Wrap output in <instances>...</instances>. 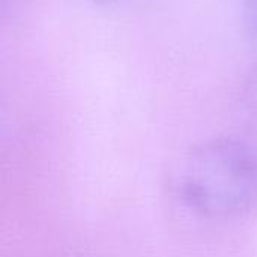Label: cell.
I'll use <instances>...</instances> for the list:
<instances>
[{"mask_svg":"<svg viewBox=\"0 0 257 257\" xmlns=\"http://www.w3.org/2000/svg\"><path fill=\"white\" fill-rule=\"evenodd\" d=\"M241 107L247 126L257 136V63L250 69L242 84Z\"/></svg>","mask_w":257,"mask_h":257,"instance_id":"obj_2","label":"cell"},{"mask_svg":"<svg viewBox=\"0 0 257 257\" xmlns=\"http://www.w3.org/2000/svg\"><path fill=\"white\" fill-rule=\"evenodd\" d=\"M244 23L248 36L257 47V0H244Z\"/></svg>","mask_w":257,"mask_h":257,"instance_id":"obj_3","label":"cell"},{"mask_svg":"<svg viewBox=\"0 0 257 257\" xmlns=\"http://www.w3.org/2000/svg\"><path fill=\"white\" fill-rule=\"evenodd\" d=\"M179 194L188 208L211 220L250 212L257 206V151L232 137L194 146L181 169Z\"/></svg>","mask_w":257,"mask_h":257,"instance_id":"obj_1","label":"cell"}]
</instances>
